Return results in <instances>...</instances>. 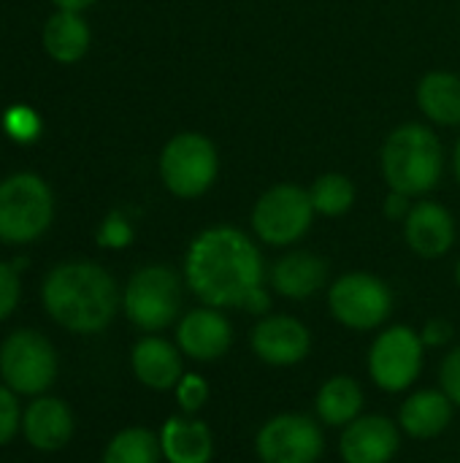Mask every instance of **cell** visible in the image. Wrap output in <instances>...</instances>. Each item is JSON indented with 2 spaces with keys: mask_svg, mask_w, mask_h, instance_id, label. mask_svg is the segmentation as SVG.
Returning <instances> with one entry per match:
<instances>
[{
  "mask_svg": "<svg viewBox=\"0 0 460 463\" xmlns=\"http://www.w3.org/2000/svg\"><path fill=\"white\" fill-rule=\"evenodd\" d=\"M182 277L201 304L244 312L266 288L268 269L255 236L236 225H209L192 236Z\"/></svg>",
  "mask_w": 460,
  "mask_h": 463,
  "instance_id": "6da1fadb",
  "label": "cell"
},
{
  "mask_svg": "<svg viewBox=\"0 0 460 463\" xmlns=\"http://www.w3.org/2000/svg\"><path fill=\"white\" fill-rule=\"evenodd\" d=\"M41 301L60 328L92 336L114 323L122 293L103 266L92 260H65L46 274Z\"/></svg>",
  "mask_w": 460,
  "mask_h": 463,
  "instance_id": "7a4b0ae2",
  "label": "cell"
},
{
  "mask_svg": "<svg viewBox=\"0 0 460 463\" xmlns=\"http://www.w3.org/2000/svg\"><path fill=\"white\" fill-rule=\"evenodd\" d=\"M380 171L388 190L409 198L434 193L445 174V146L437 130L426 122L396 125L380 149Z\"/></svg>",
  "mask_w": 460,
  "mask_h": 463,
  "instance_id": "3957f363",
  "label": "cell"
},
{
  "mask_svg": "<svg viewBox=\"0 0 460 463\" xmlns=\"http://www.w3.org/2000/svg\"><path fill=\"white\" fill-rule=\"evenodd\" d=\"M157 171L174 198L195 201L206 195L220 176V149L206 133L182 130L160 149Z\"/></svg>",
  "mask_w": 460,
  "mask_h": 463,
  "instance_id": "277c9868",
  "label": "cell"
},
{
  "mask_svg": "<svg viewBox=\"0 0 460 463\" xmlns=\"http://www.w3.org/2000/svg\"><path fill=\"white\" fill-rule=\"evenodd\" d=\"M314 206L309 198V187H301L296 182H279L271 184L258 195L249 212L252 236L277 250L296 247L314 225Z\"/></svg>",
  "mask_w": 460,
  "mask_h": 463,
  "instance_id": "5b68a950",
  "label": "cell"
},
{
  "mask_svg": "<svg viewBox=\"0 0 460 463\" xmlns=\"http://www.w3.org/2000/svg\"><path fill=\"white\" fill-rule=\"evenodd\" d=\"M182 288L184 277H179L165 263H149L133 271L122 290V312L125 317L144 334H160L176 326L182 312Z\"/></svg>",
  "mask_w": 460,
  "mask_h": 463,
  "instance_id": "8992f818",
  "label": "cell"
},
{
  "mask_svg": "<svg viewBox=\"0 0 460 463\" xmlns=\"http://www.w3.org/2000/svg\"><path fill=\"white\" fill-rule=\"evenodd\" d=\"M396 307L390 285L371 271H347L328 285L331 317L358 334L382 328Z\"/></svg>",
  "mask_w": 460,
  "mask_h": 463,
  "instance_id": "52a82bcc",
  "label": "cell"
},
{
  "mask_svg": "<svg viewBox=\"0 0 460 463\" xmlns=\"http://www.w3.org/2000/svg\"><path fill=\"white\" fill-rule=\"evenodd\" d=\"M54 217V195L35 174H14L0 182V241L30 244L41 239Z\"/></svg>",
  "mask_w": 460,
  "mask_h": 463,
  "instance_id": "ba28073f",
  "label": "cell"
},
{
  "mask_svg": "<svg viewBox=\"0 0 460 463\" xmlns=\"http://www.w3.org/2000/svg\"><path fill=\"white\" fill-rule=\"evenodd\" d=\"M426 350L428 347L423 345L420 331H415L412 326H385L374 336L366 358L371 383L382 393H407L423 374Z\"/></svg>",
  "mask_w": 460,
  "mask_h": 463,
  "instance_id": "9c48e42d",
  "label": "cell"
},
{
  "mask_svg": "<svg viewBox=\"0 0 460 463\" xmlns=\"http://www.w3.org/2000/svg\"><path fill=\"white\" fill-rule=\"evenodd\" d=\"M0 380L16 396H43L57 380L54 345L33 328L11 331L0 345Z\"/></svg>",
  "mask_w": 460,
  "mask_h": 463,
  "instance_id": "30bf717a",
  "label": "cell"
},
{
  "mask_svg": "<svg viewBox=\"0 0 460 463\" xmlns=\"http://www.w3.org/2000/svg\"><path fill=\"white\" fill-rule=\"evenodd\" d=\"M325 426L304 412H279L255 434L260 463H317L325 456Z\"/></svg>",
  "mask_w": 460,
  "mask_h": 463,
  "instance_id": "8fae6325",
  "label": "cell"
},
{
  "mask_svg": "<svg viewBox=\"0 0 460 463\" xmlns=\"http://www.w3.org/2000/svg\"><path fill=\"white\" fill-rule=\"evenodd\" d=\"M252 355L274 369H290L309 358L312 331L293 315H263L249 331Z\"/></svg>",
  "mask_w": 460,
  "mask_h": 463,
  "instance_id": "7c38bea8",
  "label": "cell"
},
{
  "mask_svg": "<svg viewBox=\"0 0 460 463\" xmlns=\"http://www.w3.org/2000/svg\"><path fill=\"white\" fill-rule=\"evenodd\" d=\"M233 339L236 331L225 309L201 304L176 320V347L195 364H214L225 358L233 347Z\"/></svg>",
  "mask_w": 460,
  "mask_h": 463,
  "instance_id": "4fadbf2b",
  "label": "cell"
},
{
  "mask_svg": "<svg viewBox=\"0 0 460 463\" xmlns=\"http://www.w3.org/2000/svg\"><path fill=\"white\" fill-rule=\"evenodd\" d=\"M399 420L380 412H363L339 434V458L344 463H390L399 456Z\"/></svg>",
  "mask_w": 460,
  "mask_h": 463,
  "instance_id": "5bb4252c",
  "label": "cell"
},
{
  "mask_svg": "<svg viewBox=\"0 0 460 463\" xmlns=\"http://www.w3.org/2000/svg\"><path fill=\"white\" fill-rule=\"evenodd\" d=\"M401 228H404V241L409 252H415L423 260L445 258L458 241V222L453 212L445 203L431 201V198L415 201Z\"/></svg>",
  "mask_w": 460,
  "mask_h": 463,
  "instance_id": "9a60e30c",
  "label": "cell"
},
{
  "mask_svg": "<svg viewBox=\"0 0 460 463\" xmlns=\"http://www.w3.org/2000/svg\"><path fill=\"white\" fill-rule=\"evenodd\" d=\"M331 266L312 250H290L268 269V288L287 301H309L328 288Z\"/></svg>",
  "mask_w": 460,
  "mask_h": 463,
  "instance_id": "2e32d148",
  "label": "cell"
},
{
  "mask_svg": "<svg viewBox=\"0 0 460 463\" xmlns=\"http://www.w3.org/2000/svg\"><path fill=\"white\" fill-rule=\"evenodd\" d=\"M130 369L144 388L165 393V391H174L179 380L184 377V355L176 347V342L149 334L133 345Z\"/></svg>",
  "mask_w": 460,
  "mask_h": 463,
  "instance_id": "e0dca14e",
  "label": "cell"
},
{
  "mask_svg": "<svg viewBox=\"0 0 460 463\" xmlns=\"http://www.w3.org/2000/svg\"><path fill=\"white\" fill-rule=\"evenodd\" d=\"M455 410L458 407L442 388H420L401 402L396 420L401 434L426 442L442 437L453 426Z\"/></svg>",
  "mask_w": 460,
  "mask_h": 463,
  "instance_id": "ac0fdd59",
  "label": "cell"
},
{
  "mask_svg": "<svg viewBox=\"0 0 460 463\" xmlns=\"http://www.w3.org/2000/svg\"><path fill=\"white\" fill-rule=\"evenodd\" d=\"M73 412L57 396H35L22 412V434L41 453L62 450L73 437Z\"/></svg>",
  "mask_w": 460,
  "mask_h": 463,
  "instance_id": "d6986e66",
  "label": "cell"
},
{
  "mask_svg": "<svg viewBox=\"0 0 460 463\" xmlns=\"http://www.w3.org/2000/svg\"><path fill=\"white\" fill-rule=\"evenodd\" d=\"M165 463H211L214 434L198 415H171L160 429Z\"/></svg>",
  "mask_w": 460,
  "mask_h": 463,
  "instance_id": "ffe728a7",
  "label": "cell"
},
{
  "mask_svg": "<svg viewBox=\"0 0 460 463\" xmlns=\"http://www.w3.org/2000/svg\"><path fill=\"white\" fill-rule=\"evenodd\" d=\"M420 114L439 128H460V76L453 71H428L415 87Z\"/></svg>",
  "mask_w": 460,
  "mask_h": 463,
  "instance_id": "44dd1931",
  "label": "cell"
},
{
  "mask_svg": "<svg viewBox=\"0 0 460 463\" xmlns=\"http://www.w3.org/2000/svg\"><path fill=\"white\" fill-rule=\"evenodd\" d=\"M363 407H366V393L361 383L350 374L328 377L314 396V418L325 429L350 426L355 418L363 415Z\"/></svg>",
  "mask_w": 460,
  "mask_h": 463,
  "instance_id": "7402d4cb",
  "label": "cell"
},
{
  "mask_svg": "<svg viewBox=\"0 0 460 463\" xmlns=\"http://www.w3.org/2000/svg\"><path fill=\"white\" fill-rule=\"evenodd\" d=\"M89 41H92V33L87 22L81 19V14L76 11H57L43 24V49L52 60L62 65L79 62L87 54Z\"/></svg>",
  "mask_w": 460,
  "mask_h": 463,
  "instance_id": "603a6c76",
  "label": "cell"
},
{
  "mask_svg": "<svg viewBox=\"0 0 460 463\" xmlns=\"http://www.w3.org/2000/svg\"><path fill=\"white\" fill-rule=\"evenodd\" d=\"M309 198H312V206H314L317 217L339 220V217H344L355 206L358 187H355V182L347 174L328 171V174H320L309 184Z\"/></svg>",
  "mask_w": 460,
  "mask_h": 463,
  "instance_id": "cb8c5ba5",
  "label": "cell"
},
{
  "mask_svg": "<svg viewBox=\"0 0 460 463\" xmlns=\"http://www.w3.org/2000/svg\"><path fill=\"white\" fill-rule=\"evenodd\" d=\"M163 461V448H160V434L133 426L117 431L106 450L100 463H160Z\"/></svg>",
  "mask_w": 460,
  "mask_h": 463,
  "instance_id": "d4e9b609",
  "label": "cell"
},
{
  "mask_svg": "<svg viewBox=\"0 0 460 463\" xmlns=\"http://www.w3.org/2000/svg\"><path fill=\"white\" fill-rule=\"evenodd\" d=\"M176 393V404L184 415H198L206 402H209V383L203 374H195V372H184V377L179 380V385L174 388Z\"/></svg>",
  "mask_w": 460,
  "mask_h": 463,
  "instance_id": "484cf974",
  "label": "cell"
},
{
  "mask_svg": "<svg viewBox=\"0 0 460 463\" xmlns=\"http://www.w3.org/2000/svg\"><path fill=\"white\" fill-rule=\"evenodd\" d=\"M19 429H22V410L16 393L5 383H0V448L8 445Z\"/></svg>",
  "mask_w": 460,
  "mask_h": 463,
  "instance_id": "4316f807",
  "label": "cell"
},
{
  "mask_svg": "<svg viewBox=\"0 0 460 463\" xmlns=\"http://www.w3.org/2000/svg\"><path fill=\"white\" fill-rule=\"evenodd\" d=\"M19 298H22L19 271L16 266L0 260V323L14 315V309L19 307Z\"/></svg>",
  "mask_w": 460,
  "mask_h": 463,
  "instance_id": "83f0119b",
  "label": "cell"
},
{
  "mask_svg": "<svg viewBox=\"0 0 460 463\" xmlns=\"http://www.w3.org/2000/svg\"><path fill=\"white\" fill-rule=\"evenodd\" d=\"M98 241L103 244V247H111V250H119V247H125V244H130L133 241V228H130V222L122 217V214H108L106 217V222L100 225V231H98Z\"/></svg>",
  "mask_w": 460,
  "mask_h": 463,
  "instance_id": "f1b7e54d",
  "label": "cell"
},
{
  "mask_svg": "<svg viewBox=\"0 0 460 463\" xmlns=\"http://www.w3.org/2000/svg\"><path fill=\"white\" fill-rule=\"evenodd\" d=\"M439 388L453 399V404L460 410V345H455L439 366Z\"/></svg>",
  "mask_w": 460,
  "mask_h": 463,
  "instance_id": "f546056e",
  "label": "cell"
},
{
  "mask_svg": "<svg viewBox=\"0 0 460 463\" xmlns=\"http://www.w3.org/2000/svg\"><path fill=\"white\" fill-rule=\"evenodd\" d=\"M5 128H8V133H11L14 138H19V141H30V138H35V136H38V117H35L30 109L16 106V109H11V111H8V117H5Z\"/></svg>",
  "mask_w": 460,
  "mask_h": 463,
  "instance_id": "4dcf8cb0",
  "label": "cell"
},
{
  "mask_svg": "<svg viewBox=\"0 0 460 463\" xmlns=\"http://www.w3.org/2000/svg\"><path fill=\"white\" fill-rule=\"evenodd\" d=\"M420 339H423V345H426L428 350H434V347H447V345L455 339V328H453L450 320L434 317V320H428V323L420 328Z\"/></svg>",
  "mask_w": 460,
  "mask_h": 463,
  "instance_id": "1f68e13d",
  "label": "cell"
},
{
  "mask_svg": "<svg viewBox=\"0 0 460 463\" xmlns=\"http://www.w3.org/2000/svg\"><path fill=\"white\" fill-rule=\"evenodd\" d=\"M412 206H415V198H409L404 193H396V190H388V195L382 201V214L390 222H404L407 214L412 212Z\"/></svg>",
  "mask_w": 460,
  "mask_h": 463,
  "instance_id": "d6a6232c",
  "label": "cell"
},
{
  "mask_svg": "<svg viewBox=\"0 0 460 463\" xmlns=\"http://www.w3.org/2000/svg\"><path fill=\"white\" fill-rule=\"evenodd\" d=\"M60 11H76V14H81L84 8H89V5H95L98 0H52Z\"/></svg>",
  "mask_w": 460,
  "mask_h": 463,
  "instance_id": "836d02e7",
  "label": "cell"
},
{
  "mask_svg": "<svg viewBox=\"0 0 460 463\" xmlns=\"http://www.w3.org/2000/svg\"><path fill=\"white\" fill-rule=\"evenodd\" d=\"M453 174H455V182L460 184V133L455 138V146H453Z\"/></svg>",
  "mask_w": 460,
  "mask_h": 463,
  "instance_id": "e575fe53",
  "label": "cell"
},
{
  "mask_svg": "<svg viewBox=\"0 0 460 463\" xmlns=\"http://www.w3.org/2000/svg\"><path fill=\"white\" fill-rule=\"evenodd\" d=\"M455 285L460 288V258H458V263H455Z\"/></svg>",
  "mask_w": 460,
  "mask_h": 463,
  "instance_id": "d590c367",
  "label": "cell"
},
{
  "mask_svg": "<svg viewBox=\"0 0 460 463\" xmlns=\"http://www.w3.org/2000/svg\"><path fill=\"white\" fill-rule=\"evenodd\" d=\"M458 19H460V8H458Z\"/></svg>",
  "mask_w": 460,
  "mask_h": 463,
  "instance_id": "8d00e7d4",
  "label": "cell"
}]
</instances>
